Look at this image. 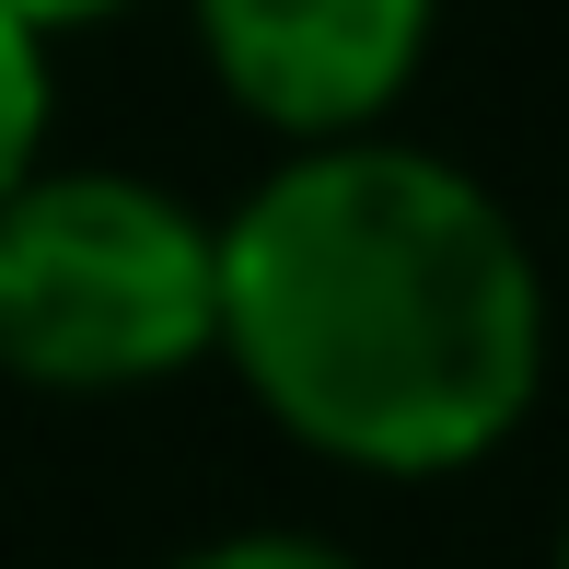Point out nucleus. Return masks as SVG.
Returning <instances> with one entry per match:
<instances>
[{"instance_id": "7ed1b4c3", "label": "nucleus", "mask_w": 569, "mask_h": 569, "mask_svg": "<svg viewBox=\"0 0 569 569\" xmlns=\"http://www.w3.org/2000/svg\"><path fill=\"white\" fill-rule=\"evenodd\" d=\"M442 0H198L221 93L291 140H349L407 93Z\"/></svg>"}, {"instance_id": "0eeeda50", "label": "nucleus", "mask_w": 569, "mask_h": 569, "mask_svg": "<svg viewBox=\"0 0 569 569\" xmlns=\"http://www.w3.org/2000/svg\"><path fill=\"white\" fill-rule=\"evenodd\" d=\"M558 569H569V535H558Z\"/></svg>"}, {"instance_id": "f03ea898", "label": "nucleus", "mask_w": 569, "mask_h": 569, "mask_svg": "<svg viewBox=\"0 0 569 569\" xmlns=\"http://www.w3.org/2000/svg\"><path fill=\"white\" fill-rule=\"evenodd\" d=\"M221 349V232L140 174H23L0 198V360L128 396Z\"/></svg>"}, {"instance_id": "39448f33", "label": "nucleus", "mask_w": 569, "mask_h": 569, "mask_svg": "<svg viewBox=\"0 0 569 569\" xmlns=\"http://www.w3.org/2000/svg\"><path fill=\"white\" fill-rule=\"evenodd\" d=\"M174 569H360V558L326 547V535H221V547H198Z\"/></svg>"}, {"instance_id": "20e7f679", "label": "nucleus", "mask_w": 569, "mask_h": 569, "mask_svg": "<svg viewBox=\"0 0 569 569\" xmlns=\"http://www.w3.org/2000/svg\"><path fill=\"white\" fill-rule=\"evenodd\" d=\"M36 151H47V36L0 0V198L36 174Z\"/></svg>"}, {"instance_id": "f257e3e1", "label": "nucleus", "mask_w": 569, "mask_h": 569, "mask_svg": "<svg viewBox=\"0 0 569 569\" xmlns=\"http://www.w3.org/2000/svg\"><path fill=\"white\" fill-rule=\"evenodd\" d=\"M221 349L291 442L442 477L535 407L547 279L465 163L349 128L221 221Z\"/></svg>"}, {"instance_id": "423d86ee", "label": "nucleus", "mask_w": 569, "mask_h": 569, "mask_svg": "<svg viewBox=\"0 0 569 569\" xmlns=\"http://www.w3.org/2000/svg\"><path fill=\"white\" fill-rule=\"evenodd\" d=\"M23 23H36V36H82V23H117L128 0H12Z\"/></svg>"}]
</instances>
